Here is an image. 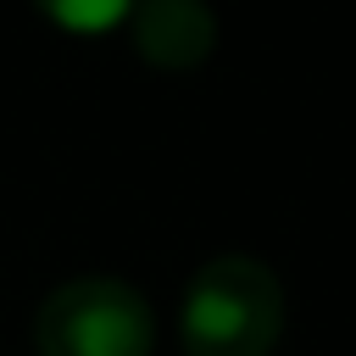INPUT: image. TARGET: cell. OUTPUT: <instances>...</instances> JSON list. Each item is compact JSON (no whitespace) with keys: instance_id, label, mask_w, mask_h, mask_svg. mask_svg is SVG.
<instances>
[{"instance_id":"obj_1","label":"cell","mask_w":356,"mask_h":356,"mask_svg":"<svg viewBox=\"0 0 356 356\" xmlns=\"http://www.w3.org/2000/svg\"><path fill=\"white\" fill-rule=\"evenodd\" d=\"M284 334V284L256 256H211L195 267L178 312L184 356H267Z\"/></svg>"},{"instance_id":"obj_2","label":"cell","mask_w":356,"mask_h":356,"mask_svg":"<svg viewBox=\"0 0 356 356\" xmlns=\"http://www.w3.org/2000/svg\"><path fill=\"white\" fill-rule=\"evenodd\" d=\"M156 317L150 300L122 278H72L44 295L33 317L39 356H150Z\"/></svg>"},{"instance_id":"obj_3","label":"cell","mask_w":356,"mask_h":356,"mask_svg":"<svg viewBox=\"0 0 356 356\" xmlns=\"http://www.w3.org/2000/svg\"><path fill=\"white\" fill-rule=\"evenodd\" d=\"M134 50L161 72H189L217 44V17L206 0H139L128 11Z\"/></svg>"},{"instance_id":"obj_4","label":"cell","mask_w":356,"mask_h":356,"mask_svg":"<svg viewBox=\"0 0 356 356\" xmlns=\"http://www.w3.org/2000/svg\"><path fill=\"white\" fill-rule=\"evenodd\" d=\"M50 22H61V28H72V33H106V28H117V22H128V11L139 6V0H33Z\"/></svg>"}]
</instances>
